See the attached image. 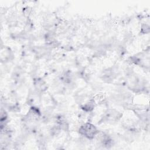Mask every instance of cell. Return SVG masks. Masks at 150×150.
<instances>
[{"mask_svg":"<svg viewBox=\"0 0 150 150\" xmlns=\"http://www.w3.org/2000/svg\"><path fill=\"white\" fill-rule=\"evenodd\" d=\"M79 132L88 139H93L98 134V130L94 124L86 122L80 127Z\"/></svg>","mask_w":150,"mask_h":150,"instance_id":"obj_1","label":"cell"},{"mask_svg":"<svg viewBox=\"0 0 150 150\" xmlns=\"http://www.w3.org/2000/svg\"><path fill=\"white\" fill-rule=\"evenodd\" d=\"M94 108V100L89 101L88 103H86L81 107V108L84 111H86V112L91 111Z\"/></svg>","mask_w":150,"mask_h":150,"instance_id":"obj_3","label":"cell"},{"mask_svg":"<svg viewBox=\"0 0 150 150\" xmlns=\"http://www.w3.org/2000/svg\"><path fill=\"white\" fill-rule=\"evenodd\" d=\"M121 114L115 110H107L104 115V120L105 121L110 123L115 122L121 118Z\"/></svg>","mask_w":150,"mask_h":150,"instance_id":"obj_2","label":"cell"}]
</instances>
